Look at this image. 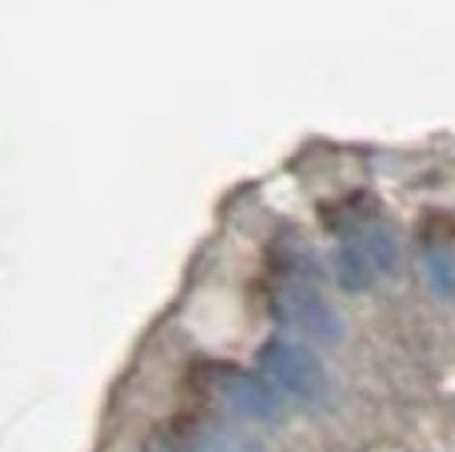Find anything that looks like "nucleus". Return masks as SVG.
Returning a JSON list of instances; mask_svg holds the SVG:
<instances>
[{"instance_id": "nucleus-5", "label": "nucleus", "mask_w": 455, "mask_h": 452, "mask_svg": "<svg viewBox=\"0 0 455 452\" xmlns=\"http://www.w3.org/2000/svg\"><path fill=\"white\" fill-rule=\"evenodd\" d=\"M361 246H363V252H367V259H371V265H374L378 276H395V272L401 269V248L387 228H371V231L363 235Z\"/></svg>"}, {"instance_id": "nucleus-4", "label": "nucleus", "mask_w": 455, "mask_h": 452, "mask_svg": "<svg viewBox=\"0 0 455 452\" xmlns=\"http://www.w3.org/2000/svg\"><path fill=\"white\" fill-rule=\"evenodd\" d=\"M337 279H340V286L350 289V293H361V289H371V286H374L378 272H374V265H371L361 242H343V246L337 248Z\"/></svg>"}, {"instance_id": "nucleus-1", "label": "nucleus", "mask_w": 455, "mask_h": 452, "mask_svg": "<svg viewBox=\"0 0 455 452\" xmlns=\"http://www.w3.org/2000/svg\"><path fill=\"white\" fill-rule=\"evenodd\" d=\"M259 364L266 371L268 384L279 391V395H289L303 405H313L320 408L330 401V371L309 347L296 343V340H283V337H272L262 343L259 351Z\"/></svg>"}, {"instance_id": "nucleus-7", "label": "nucleus", "mask_w": 455, "mask_h": 452, "mask_svg": "<svg viewBox=\"0 0 455 452\" xmlns=\"http://www.w3.org/2000/svg\"><path fill=\"white\" fill-rule=\"evenodd\" d=\"M425 269H428V283L438 296L452 300L455 296V259L445 252V248H435L425 255Z\"/></svg>"}, {"instance_id": "nucleus-2", "label": "nucleus", "mask_w": 455, "mask_h": 452, "mask_svg": "<svg viewBox=\"0 0 455 452\" xmlns=\"http://www.w3.org/2000/svg\"><path fill=\"white\" fill-rule=\"evenodd\" d=\"M279 317H283L289 327H296L306 340L313 343H323V347H333L343 340V317L323 300L316 289L309 286H285L279 293Z\"/></svg>"}, {"instance_id": "nucleus-6", "label": "nucleus", "mask_w": 455, "mask_h": 452, "mask_svg": "<svg viewBox=\"0 0 455 452\" xmlns=\"http://www.w3.org/2000/svg\"><path fill=\"white\" fill-rule=\"evenodd\" d=\"M197 452H268L262 439L238 429H211L208 435H201Z\"/></svg>"}, {"instance_id": "nucleus-3", "label": "nucleus", "mask_w": 455, "mask_h": 452, "mask_svg": "<svg viewBox=\"0 0 455 452\" xmlns=\"http://www.w3.org/2000/svg\"><path fill=\"white\" fill-rule=\"evenodd\" d=\"M218 398L225 401L235 415H242L248 422H259V425H275L285 418V401L283 395L262 381V377L248 375V371H221L218 381Z\"/></svg>"}]
</instances>
